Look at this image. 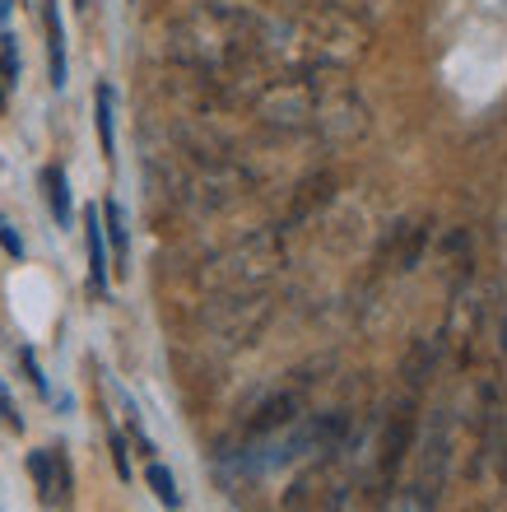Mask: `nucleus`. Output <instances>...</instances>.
Returning <instances> with one entry per match:
<instances>
[{
  "label": "nucleus",
  "mask_w": 507,
  "mask_h": 512,
  "mask_svg": "<svg viewBox=\"0 0 507 512\" xmlns=\"http://www.w3.org/2000/svg\"><path fill=\"white\" fill-rule=\"evenodd\" d=\"M340 499H345V480H340V471H335L331 461H321L317 471H307L303 480L284 494L289 512H335Z\"/></svg>",
  "instance_id": "20e7f679"
},
{
  "label": "nucleus",
  "mask_w": 507,
  "mask_h": 512,
  "mask_svg": "<svg viewBox=\"0 0 507 512\" xmlns=\"http://www.w3.org/2000/svg\"><path fill=\"white\" fill-rule=\"evenodd\" d=\"M242 47H247L242 19L219 14V10L187 14V19L173 28V56L187 61V66H196V70H210V75L233 66L242 56Z\"/></svg>",
  "instance_id": "7ed1b4c3"
},
{
  "label": "nucleus",
  "mask_w": 507,
  "mask_h": 512,
  "mask_svg": "<svg viewBox=\"0 0 507 512\" xmlns=\"http://www.w3.org/2000/svg\"><path fill=\"white\" fill-rule=\"evenodd\" d=\"M10 10H14V0H0V28H5V19H10Z\"/></svg>",
  "instance_id": "f3484780"
},
{
  "label": "nucleus",
  "mask_w": 507,
  "mask_h": 512,
  "mask_svg": "<svg viewBox=\"0 0 507 512\" xmlns=\"http://www.w3.org/2000/svg\"><path fill=\"white\" fill-rule=\"evenodd\" d=\"M42 191H47V205H52L56 224L66 229L70 224V177H66V168H42Z\"/></svg>",
  "instance_id": "9d476101"
},
{
  "label": "nucleus",
  "mask_w": 507,
  "mask_h": 512,
  "mask_svg": "<svg viewBox=\"0 0 507 512\" xmlns=\"http://www.w3.org/2000/svg\"><path fill=\"white\" fill-rule=\"evenodd\" d=\"M256 42L275 52L284 66L294 70H321V66H340L349 61V24L340 14H303V19H280V24H266L256 33Z\"/></svg>",
  "instance_id": "f257e3e1"
},
{
  "label": "nucleus",
  "mask_w": 507,
  "mask_h": 512,
  "mask_svg": "<svg viewBox=\"0 0 507 512\" xmlns=\"http://www.w3.org/2000/svg\"><path fill=\"white\" fill-rule=\"evenodd\" d=\"M219 266H224V280H261V275L275 266V243H270L266 233H261V238H247V243L233 247V256H224Z\"/></svg>",
  "instance_id": "423d86ee"
},
{
  "label": "nucleus",
  "mask_w": 507,
  "mask_h": 512,
  "mask_svg": "<svg viewBox=\"0 0 507 512\" xmlns=\"http://www.w3.org/2000/svg\"><path fill=\"white\" fill-rule=\"evenodd\" d=\"M84 247H89V284H94V294L107 289V243H103V215H98L94 205L84 210Z\"/></svg>",
  "instance_id": "0eeeda50"
},
{
  "label": "nucleus",
  "mask_w": 507,
  "mask_h": 512,
  "mask_svg": "<svg viewBox=\"0 0 507 512\" xmlns=\"http://www.w3.org/2000/svg\"><path fill=\"white\" fill-rule=\"evenodd\" d=\"M28 471H33V485H38L42 503H52V508H66L70 499V461L61 447H42L28 457Z\"/></svg>",
  "instance_id": "39448f33"
},
{
  "label": "nucleus",
  "mask_w": 507,
  "mask_h": 512,
  "mask_svg": "<svg viewBox=\"0 0 507 512\" xmlns=\"http://www.w3.org/2000/svg\"><path fill=\"white\" fill-rule=\"evenodd\" d=\"M0 415H5V424H10V429H19V415H14V405H10V396H5V391H0Z\"/></svg>",
  "instance_id": "2eb2a0df"
},
{
  "label": "nucleus",
  "mask_w": 507,
  "mask_h": 512,
  "mask_svg": "<svg viewBox=\"0 0 507 512\" xmlns=\"http://www.w3.org/2000/svg\"><path fill=\"white\" fill-rule=\"evenodd\" d=\"M145 480H149V489H154V499H159L163 508H182V494H177V480H173V471H168L163 461H149Z\"/></svg>",
  "instance_id": "f8f14e48"
},
{
  "label": "nucleus",
  "mask_w": 507,
  "mask_h": 512,
  "mask_svg": "<svg viewBox=\"0 0 507 512\" xmlns=\"http://www.w3.org/2000/svg\"><path fill=\"white\" fill-rule=\"evenodd\" d=\"M0 247H5V252H10V256H24V238L14 233V224H10V219H0Z\"/></svg>",
  "instance_id": "4468645a"
},
{
  "label": "nucleus",
  "mask_w": 507,
  "mask_h": 512,
  "mask_svg": "<svg viewBox=\"0 0 507 512\" xmlns=\"http://www.w3.org/2000/svg\"><path fill=\"white\" fill-rule=\"evenodd\" d=\"M14 80H19V42L0 38V89H5V98H10Z\"/></svg>",
  "instance_id": "ddd939ff"
},
{
  "label": "nucleus",
  "mask_w": 507,
  "mask_h": 512,
  "mask_svg": "<svg viewBox=\"0 0 507 512\" xmlns=\"http://www.w3.org/2000/svg\"><path fill=\"white\" fill-rule=\"evenodd\" d=\"M42 24H47V66H52V89H66V28L56 0H42Z\"/></svg>",
  "instance_id": "6e6552de"
},
{
  "label": "nucleus",
  "mask_w": 507,
  "mask_h": 512,
  "mask_svg": "<svg viewBox=\"0 0 507 512\" xmlns=\"http://www.w3.org/2000/svg\"><path fill=\"white\" fill-rule=\"evenodd\" d=\"M98 140H103L107 159H117V94H112V84H98Z\"/></svg>",
  "instance_id": "9b49d317"
},
{
  "label": "nucleus",
  "mask_w": 507,
  "mask_h": 512,
  "mask_svg": "<svg viewBox=\"0 0 507 512\" xmlns=\"http://www.w3.org/2000/svg\"><path fill=\"white\" fill-rule=\"evenodd\" d=\"M349 112H359L349 103V94L321 84L317 75L284 80L261 94V117L270 126H289V131H303V126H349Z\"/></svg>",
  "instance_id": "f03ea898"
},
{
  "label": "nucleus",
  "mask_w": 507,
  "mask_h": 512,
  "mask_svg": "<svg viewBox=\"0 0 507 512\" xmlns=\"http://www.w3.org/2000/svg\"><path fill=\"white\" fill-rule=\"evenodd\" d=\"M396 512H424V503H419V499H401V503H396Z\"/></svg>",
  "instance_id": "dca6fc26"
},
{
  "label": "nucleus",
  "mask_w": 507,
  "mask_h": 512,
  "mask_svg": "<svg viewBox=\"0 0 507 512\" xmlns=\"http://www.w3.org/2000/svg\"><path fill=\"white\" fill-rule=\"evenodd\" d=\"M103 243L112 247V270L126 275V261H131V238H126V215H121L117 201H103Z\"/></svg>",
  "instance_id": "1a4fd4ad"
},
{
  "label": "nucleus",
  "mask_w": 507,
  "mask_h": 512,
  "mask_svg": "<svg viewBox=\"0 0 507 512\" xmlns=\"http://www.w3.org/2000/svg\"><path fill=\"white\" fill-rule=\"evenodd\" d=\"M75 5H80V10H84V5H89V0H75Z\"/></svg>",
  "instance_id": "a211bd4d"
}]
</instances>
